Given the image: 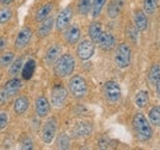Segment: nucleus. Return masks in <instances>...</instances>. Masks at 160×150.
I'll use <instances>...</instances> for the list:
<instances>
[{
	"mask_svg": "<svg viewBox=\"0 0 160 150\" xmlns=\"http://www.w3.org/2000/svg\"><path fill=\"white\" fill-rule=\"evenodd\" d=\"M103 96L110 103H117L120 102L122 97V90L118 82L113 80H108L103 84Z\"/></svg>",
	"mask_w": 160,
	"mask_h": 150,
	"instance_id": "nucleus-7",
	"label": "nucleus"
},
{
	"mask_svg": "<svg viewBox=\"0 0 160 150\" xmlns=\"http://www.w3.org/2000/svg\"><path fill=\"white\" fill-rule=\"evenodd\" d=\"M155 88V91H157V95H158V97L160 98V80L157 82V85L154 86Z\"/></svg>",
	"mask_w": 160,
	"mask_h": 150,
	"instance_id": "nucleus-40",
	"label": "nucleus"
},
{
	"mask_svg": "<svg viewBox=\"0 0 160 150\" xmlns=\"http://www.w3.org/2000/svg\"><path fill=\"white\" fill-rule=\"evenodd\" d=\"M149 102V92L147 90H140L136 94L134 103L138 108H144Z\"/></svg>",
	"mask_w": 160,
	"mask_h": 150,
	"instance_id": "nucleus-25",
	"label": "nucleus"
},
{
	"mask_svg": "<svg viewBox=\"0 0 160 150\" xmlns=\"http://www.w3.org/2000/svg\"><path fill=\"white\" fill-rule=\"evenodd\" d=\"M12 18V11L9 8H1L0 9V25H6Z\"/></svg>",
	"mask_w": 160,
	"mask_h": 150,
	"instance_id": "nucleus-33",
	"label": "nucleus"
},
{
	"mask_svg": "<svg viewBox=\"0 0 160 150\" xmlns=\"http://www.w3.org/2000/svg\"><path fill=\"white\" fill-rule=\"evenodd\" d=\"M21 88H22V81H21V79H19L18 76L11 78L10 80H8L2 85V89L5 90V92L8 94V96L10 98H12L15 95H18V92L20 91Z\"/></svg>",
	"mask_w": 160,
	"mask_h": 150,
	"instance_id": "nucleus-15",
	"label": "nucleus"
},
{
	"mask_svg": "<svg viewBox=\"0 0 160 150\" xmlns=\"http://www.w3.org/2000/svg\"><path fill=\"white\" fill-rule=\"evenodd\" d=\"M32 36H33V32H32V30L30 27H27V26L22 27L20 30V32L18 33V36H16V39H15V48L18 51L25 49L30 44Z\"/></svg>",
	"mask_w": 160,
	"mask_h": 150,
	"instance_id": "nucleus-10",
	"label": "nucleus"
},
{
	"mask_svg": "<svg viewBox=\"0 0 160 150\" xmlns=\"http://www.w3.org/2000/svg\"><path fill=\"white\" fill-rule=\"evenodd\" d=\"M53 2H46V4H43L41 8H38V10L36 11V15H35V20L37 21V22H41V21H43L44 19H47L49 15H51V12H52V10H53Z\"/></svg>",
	"mask_w": 160,
	"mask_h": 150,
	"instance_id": "nucleus-23",
	"label": "nucleus"
},
{
	"mask_svg": "<svg viewBox=\"0 0 160 150\" xmlns=\"http://www.w3.org/2000/svg\"><path fill=\"white\" fill-rule=\"evenodd\" d=\"M138 30L136 28V26H132V25H129L128 27H127V36L129 39H132L133 42H136L137 39H138Z\"/></svg>",
	"mask_w": 160,
	"mask_h": 150,
	"instance_id": "nucleus-34",
	"label": "nucleus"
},
{
	"mask_svg": "<svg viewBox=\"0 0 160 150\" xmlns=\"http://www.w3.org/2000/svg\"><path fill=\"white\" fill-rule=\"evenodd\" d=\"M35 111L38 118H44L51 112V102L46 96H38L35 101Z\"/></svg>",
	"mask_w": 160,
	"mask_h": 150,
	"instance_id": "nucleus-14",
	"label": "nucleus"
},
{
	"mask_svg": "<svg viewBox=\"0 0 160 150\" xmlns=\"http://www.w3.org/2000/svg\"><path fill=\"white\" fill-rule=\"evenodd\" d=\"M77 10L80 15L86 16L91 10V0H78Z\"/></svg>",
	"mask_w": 160,
	"mask_h": 150,
	"instance_id": "nucleus-32",
	"label": "nucleus"
},
{
	"mask_svg": "<svg viewBox=\"0 0 160 150\" xmlns=\"http://www.w3.org/2000/svg\"><path fill=\"white\" fill-rule=\"evenodd\" d=\"M132 126L136 133V137L139 142H149L153 137V128L149 122V119L145 117V114L142 112L136 113L132 119Z\"/></svg>",
	"mask_w": 160,
	"mask_h": 150,
	"instance_id": "nucleus-1",
	"label": "nucleus"
},
{
	"mask_svg": "<svg viewBox=\"0 0 160 150\" xmlns=\"http://www.w3.org/2000/svg\"><path fill=\"white\" fill-rule=\"evenodd\" d=\"M53 27H54V18L49 15L47 19L41 21V25L38 26V28H37V36L40 38L47 37L52 32Z\"/></svg>",
	"mask_w": 160,
	"mask_h": 150,
	"instance_id": "nucleus-17",
	"label": "nucleus"
},
{
	"mask_svg": "<svg viewBox=\"0 0 160 150\" xmlns=\"http://www.w3.org/2000/svg\"><path fill=\"white\" fill-rule=\"evenodd\" d=\"M28 108H30V100L26 95H21L19 97H16V100L14 102V106H12L14 112L18 116H22L28 111Z\"/></svg>",
	"mask_w": 160,
	"mask_h": 150,
	"instance_id": "nucleus-16",
	"label": "nucleus"
},
{
	"mask_svg": "<svg viewBox=\"0 0 160 150\" xmlns=\"http://www.w3.org/2000/svg\"><path fill=\"white\" fill-rule=\"evenodd\" d=\"M36 67H37V64H36V60L35 59H32V58L27 59L25 62L23 67H22V70H21L22 80H26V81L27 80H31V78L33 76L35 72H36Z\"/></svg>",
	"mask_w": 160,
	"mask_h": 150,
	"instance_id": "nucleus-20",
	"label": "nucleus"
},
{
	"mask_svg": "<svg viewBox=\"0 0 160 150\" xmlns=\"http://www.w3.org/2000/svg\"><path fill=\"white\" fill-rule=\"evenodd\" d=\"M107 0H91V16L92 19H98L100 16V14L102 12L105 5H106Z\"/></svg>",
	"mask_w": 160,
	"mask_h": 150,
	"instance_id": "nucleus-26",
	"label": "nucleus"
},
{
	"mask_svg": "<svg viewBox=\"0 0 160 150\" xmlns=\"http://www.w3.org/2000/svg\"><path fill=\"white\" fill-rule=\"evenodd\" d=\"M95 43L91 39H84L79 42L78 47H77V56L80 60L86 62L89 59H91L95 54Z\"/></svg>",
	"mask_w": 160,
	"mask_h": 150,
	"instance_id": "nucleus-8",
	"label": "nucleus"
},
{
	"mask_svg": "<svg viewBox=\"0 0 160 150\" xmlns=\"http://www.w3.org/2000/svg\"><path fill=\"white\" fill-rule=\"evenodd\" d=\"M60 54H62V46L58 44V43L51 44L47 48V51L44 53V57H43L46 65H48V67L54 65V63L57 62V59L60 57Z\"/></svg>",
	"mask_w": 160,
	"mask_h": 150,
	"instance_id": "nucleus-13",
	"label": "nucleus"
},
{
	"mask_svg": "<svg viewBox=\"0 0 160 150\" xmlns=\"http://www.w3.org/2000/svg\"><path fill=\"white\" fill-rule=\"evenodd\" d=\"M68 100V89L62 85L56 84L51 90V106L56 108H62Z\"/></svg>",
	"mask_w": 160,
	"mask_h": 150,
	"instance_id": "nucleus-6",
	"label": "nucleus"
},
{
	"mask_svg": "<svg viewBox=\"0 0 160 150\" xmlns=\"http://www.w3.org/2000/svg\"><path fill=\"white\" fill-rule=\"evenodd\" d=\"M102 32H103L102 23L99 21H92L89 25V37L94 43H99V39H100Z\"/></svg>",
	"mask_w": 160,
	"mask_h": 150,
	"instance_id": "nucleus-21",
	"label": "nucleus"
},
{
	"mask_svg": "<svg viewBox=\"0 0 160 150\" xmlns=\"http://www.w3.org/2000/svg\"><path fill=\"white\" fill-rule=\"evenodd\" d=\"M20 145H21L20 148L23 150H32L35 148V147H33V142H32V139H31L30 137H25V138L22 139Z\"/></svg>",
	"mask_w": 160,
	"mask_h": 150,
	"instance_id": "nucleus-35",
	"label": "nucleus"
},
{
	"mask_svg": "<svg viewBox=\"0 0 160 150\" xmlns=\"http://www.w3.org/2000/svg\"><path fill=\"white\" fill-rule=\"evenodd\" d=\"M56 144H57V148L58 149H62V150H67L70 148V137L67 134V133H60L59 135H58V138H57V142H56Z\"/></svg>",
	"mask_w": 160,
	"mask_h": 150,
	"instance_id": "nucleus-31",
	"label": "nucleus"
},
{
	"mask_svg": "<svg viewBox=\"0 0 160 150\" xmlns=\"http://www.w3.org/2000/svg\"><path fill=\"white\" fill-rule=\"evenodd\" d=\"M75 69V59L70 53H64L60 54V57L54 63V73L57 76L62 79L72 76Z\"/></svg>",
	"mask_w": 160,
	"mask_h": 150,
	"instance_id": "nucleus-2",
	"label": "nucleus"
},
{
	"mask_svg": "<svg viewBox=\"0 0 160 150\" xmlns=\"http://www.w3.org/2000/svg\"><path fill=\"white\" fill-rule=\"evenodd\" d=\"M8 123H9V114L6 112L0 113V131L5 129Z\"/></svg>",
	"mask_w": 160,
	"mask_h": 150,
	"instance_id": "nucleus-36",
	"label": "nucleus"
},
{
	"mask_svg": "<svg viewBox=\"0 0 160 150\" xmlns=\"http://www.w3.org/2000/svg\"><path fill=\"white\" fill-rule=\"evenodd\" d=\"M15 52H12V51H5V52H2L1 54H0V68H6V67H9L11 63H12V60L15 59Z\"/></svg>",
	"mask_w": 160,
	"mask_h": 150,
	"instance_id": "nucleus-29",
	"label": "nucleus"
},
{
	"mask_svg": "<svg viewBox=\"0 0 160 150\" xmlns=\"http://www.w3.org/2000/svg\"><path fill=\"white\" fill-rule=\"evenodd\" d=\"M148 80L152 86H155L157 82L160 80V65L159 64H153L149 69L148 73Z\"/></svg>",
	"mask_w": 160,
	"mask_h": 150,
	"instance_id": "nucleus-27",
	"label": "nucleus"
},
{
	"mask_svg": "<svg viewBox=\"0 0 160 150\" xmlns=\"http://www.w3.org/2000/svg\"><path fill=\"white\" fill-rule=\"evenodd\" d=\"M124 5V0H112L107 8V14L111 19H116L120 15L121 10Z\"/></svg>",
	"mask_w": 160,
	"mask_h": 150,
	"instance_id": "nucleus-24",
	"label": "nucleus"
},
{
	"mask_svg": "<svg viewBox=\"0 0 160 150\" xmlns=\"http://www.w3.org/2000/svg\"><path fill=\"white\" fill-rule=\"evenodd\" d=\"M23 64H25V58H23V56H19L18 58L15 57V59L12 60V63L9 65V74H10V76H12V78L19 76L21 74V70H22Z\"/></svg>",
	"mask_w": 160,
	"mask_h": 150,
	"instance_id": "nucleus-22",
	"label": "nucleus"
},
{
	"mask_svg": "<svg viewBox=\"0 0 160 150\" xmlns=\"http://www.w3.org/2000/svg\"><path fill=\"white\" fill-rule=\"evenodd\" d=\"M6 44H8V41L5 37H1L0 36V52H2L5 48H6Z\"/></svg>",
	"mask_w": 160,
	"mask_h": 150,
	"instance_id": "nucleus-38",
	"label": "nucleus"
},
{
	"mask_svg": "<svg viewBox=\"0 0 160 150\" xmlns=\"http://www.w3.org/2000/svg\"><path fill=\"white\" fill-rule=\"evenodd\" d=\"M160 0H144L143 1V11L147 15H153L159 8Z\"/></svg>",
	"mask_w": 160,
	"mask_h": 150,
	"instance_id": "nucleus-28",
	"label": "nucleus"
},
{
	"mask_svg": "<svg viewBox=\"0 0 160 150\" xmlns=\"http://www.w3.org/2000/svg\"><path fill=\"white\" fill-rule=\"evenodd\" d=\"M92 133V124L86 121L78 122L70 131V135L73 138H85Z\"/></svg>",
	"mask_w": 160,
	"mask_h": 150,
	"instance_id": "nucleus-12",
	"label": "nucleus"
},
{
	"mask_svg": "<svg viewBox=\"0 0 160 150\" xmlns=\"http://www.w3.org/2000/svg\"><path fill=\"white\" fill-rule=\"evenodd\" d=\"M68 90L70 95L75 98V100H81L84 98L88 92H89V86H88V81L85 80L84 76L79 74H75L70 76L69 82H68Z\"/></svg>",
	"mask_w": 160,
	"mask_h": 150,
	"instance_id": "nucleus-3",
	"label": "nucleus"
},
{
	"mask_svg": "<svg viewBox=\"0 0 160 150\" xmlns=\"http://www.w3.org/2000/svg\"><path fill=\"white\" fill-rule=\"evenodd\" d=\"M74 16V11L72 6H67L63 10H60L59 14L57 15V18L54 19V27L57 31H63L64 28H67Z\"/></svg>",
	"mask_w": 160,
	"mask_h": 150,
	"instance_id": "nucleus-9",
	"label": "nucleus"
},
{
	"mask_svg": "<svg viewBox=\"0 0 160 150\" xmlns=\"http://www.w3.org/2000/svg\"><path fill=\"white\" fill-rule=\"evenodd\" d=\"M9 100H10V97L8 96V94L5 92V90L2 89V86L0 88V106H2V105H5V103H8L9 102Z\"/></svg>",
	"mask_w": 160,
	"mask_h": 150,
	"instance_id": "nucleus-37",
	"label": "nucleus"
},
{
	"mask_svg": "<svg viewBox=\"0 0 160 150\" xmlns=\"http://www.w3.org/2000/svg\"><path fill=\"white\" fill-rule=\"evenodd\" d=\"M58 131V121L54 117H49L43 124H42V129H41V139L44 144H51Z\"/></svg>",
	"mask_w": 160,
	"mask_h": 150,
	"instance_id": "nucleus-5",
	"label": "nucleus"
},
{
	"mask_svg": "<svg viewBox=\"0 0 160 150\" xmlns=\"http://www.w3.org/2000/svg\"><path fill=\"white\" fill-rule=\"evenodd\" d=\"M149 21L147 18V14L143 10H136L134 11V26L139 32H144L148 30Z\"/></svg>",
	"mask_w": 160,
	"mask_h": 150,
	"instance_id": "nucleus-19",
	"label": "nucleus"
},
{
	"mask_svg": "<svg viewBox=\"0 0 160 150\" xmlns=\"http://www.w3.org/2000/svg\"><path fill=\"white\" fill-rule=\"evenodd\" d=\"M98 44L100 46V48L103 49V51H111L116 46V37L112 33H110V32H102Z\"/></svg>",
	"mask_w": 160,
	"mask_h": 150,
	"instance_id": "nucleus-18",
	"label": "nucleus"
},
{
	"mask_svg": "<svg viewBox=\"0 0 160 150\" xmlns=\"http://www.w3.org/2000/svg\"><path fill=\"white\" fill-rule=\"evenodd\" d=\"M132 63V49L127 43H120L115 52V64L118 69H127Z\"/></svg>",
	"mask_w": 160,
	"mask_h": 150,
	"instance_id": "nucleus-4",
	"label": "nucleus"
},
{
	"mask_svg": "<svg viewBox=\"0 0 160 150\" xmlns=\"http://www.w3.org/2000/svg\"><path fill=\"white\" fill-rule=\"evenodd\" d=\"M12 1H14V0H0V4L4 5V6H8V5H10Z\"/></svg>",
	"mask_w": 160,
	"mask_h": 150,
	"instance_id": "nucleus-39",
	"label": "nucleus"
},
{
	"mask_svg": "<svg viewBox=\"0 0 160 150\" xmlns=\"http://www.w3.org/2000/svg\"><path fill=\"white\" fill-rule=\"evenodd\" d=\"M148 119H149V122H150L152 126L159 128L160 127V107L159 106H155V107H153V108L149 111Z\"/></svg>",
	"mask_w": 160,
	"mask_h": 150,
	"instance_id": "nucleus-30",
	"label": "nucleus"
},
{
	"mask_svg": "<svg viewBox=\"0 0 160 150\" xmlns=\"http://www.w3.org/2000/svg\"><path fill=\"white\" fill-rule=\"evenodd\" d=\"M64 33H63V37H64V41L70 44V46H74L77 44L80 41V37H81V30L78 25H69L67 28L63 30Z\"/></svg>",
	"mask_w": 160,
	"mask_h": 150,
	"instance_id": "nucleus-11",
	"label": "nucleus"
}]
</instances>
